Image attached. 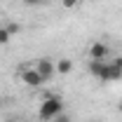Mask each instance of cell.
<instances>
[{
	"label": "cell",
	"mask_w": 122,
	"mask_h": 122,
	"mask_svg": "<svg viewBox=\"0 0 122 122\" xmlns=\"http://www.w3.org/2000/svg\"><path fill=\"white\" fill-rule=\"evenodd\" d=\"M92 75L101 82H113V80H122V68L115 66L113 61H106V59H89V66H87Z\"/></svg>",
	"instance_id": "cell-1"
},
{
	"label": "cell",
	"mask_w": 122,
	"mask_h": 122,
	"mask_svg": "<svg viewBox=\"0 0 122 122\" xmlns=\"http://www.w3.org/2000/svg\"><path fill=\"white\" fill-rule=\"evenodd\" d=\"M63 113V99L56 96V94H49L42 99V103H40V110H38V117L42 122H52L56 115Z\"/></svg>",
	"instance_id": "cell-2"
},
{
	"label": "cell",
	"mask_w": 122,
	"mask_h": 122,
	"mask_svg": "<svg viewBox=\"0 0 122 122\" xmlns=\"http://www.w3.org/2000/svg\"><path fill=\"white\" fill-rule=\"evenodd\" d=\"M19 73H21V82H24L26 87H33V89H35V87H42V85H45V80L40 77V73H38L33 66H21Z\"/></svg>",
	"instance_id": "cell-3"
},
{
	"label": "cell",
	"mask_w": 122,
	"mask_h": 122,
	"mask_svg": "<svg viewBox=\"0 0 122 122\" xmlns=\"http://www.w3.org/2000/svg\"><path fill=\"white\" fill-rule=\"evenodd\" d=\"M33 68L40 73V77H42L45 82H49V80L54 77V73H56V68H54V61L47 59V56H45V59H38L35 63H33Z\"/></svg>",
	"instance_id": "cell-4"
},
{
	"label": "cell",
	"mask_w": 122,
	"mask_h": 122,
	"mask_svg": "<svg viewBox=\"0 0 122 122\" xmlns=\"http://www.w3.org/2000/svg\"><path fill=\"white\" fill-rule=\"evenodd\" d=\"M108 52H110V49H108V45L106 42H99V40H96V42H92L89 45V59H106L108 56Z\"/></svg>",
	"instance_id": "cell-5"
},
{
	"label": "cell",
	"mask_w": 122,
	"mask_h": 122,
	"mask_svg": "<svg viewBox=\"0 0 122 122\" xmlns=\"http://www.w3.org/2000/svg\"><path fill=\"white\" fill-rule=\"evenodd\" d=\"M54 68H56L59 75H68V73L73 71V61L71 59H59L56 63H54Z\"/></svg>",
	"instance_id": "cell-6"
},
{
	"label": "cell",
	"mask_w": 122,
	"mask_h": 122,
	"mask_svg": "<svg viewBox=\"0 0 122 122\" xmlns=\"http://www.w3.org/2000/svg\"><path fill=\"white\" fill-rule=\"evenodd\" d=\"M10 40H12V33H10V28H7V26H5V28L0 26V45H7Z\"/></svg>",
	"instance_id": "cell-7"
},
{
	"label": "cell",
	"mask_w": 122,
	"mask_h": 122,
	"mask_svg": "<svg viewBox=\"0 0 122 122\" xmlns=\"http://www.w3.org/2000/svg\"><path fill=\"white\" fill-rule=\"evenodd\" d=\"M49 0H24V5H28V7H45Z\"/></svg>",
	"instance_id": "cell-8"
},
{
	"label": "cell",
	"mask_w": 122,
	"mask_h": 122,
	"mask_svg": "<svg viewBox=\"0 0 122 122\" xmlns=\"http://www.w3.org/2000/svg\"><path fill=\"white\" fill-rule=\"evenodd\" d=\"M80 2H82V0H61V5H63L66 10H73V7H77V5H80Z\"/></svg>",
	"instance_id": "cell-9"
},
{
	"label": "cell",
	"mask_w": 122,
	"mask_h": 122,
	"mask_svg": "<svg viewBox=\"0 0 122 122\" xmlns=\"http://www.w3.org/2000/svg\"><path fill=\"white\" fill-rule=\"evenodd\" d=\"M52 122H71V115H66V113H61V115H56Z\"/></svg>",
	"instance_id": "cell-10"
},
{
	"label": "cell",
	"mask_w": 122,
	"mask_h": 122,
	"mask_svg": "<svg viewBox=\"0 0 122 122\" xmlns=\"http://www.w3.org/2000/svg\"><path fill=\"white\" fill-rule=\"evenodd\" d=\"M113 63H115V66H120V68H122V56H115V59H113Z\"/></svg>",
	"instance_id": "cell-11"
},
{
	"label": "cell",
	"mask_w": 122,
	"mask_h": 122,
	"mask_svg": "<svg viewBox=\"0 0 122 122\" xmlns=\"http://www.w3.org/2000/svg\"><path fill=\"white\" fill-rule=\"evenodd\" d=\"M117 113L122 115V101H117Z\"/></svg>",
	"instance_id": "cell-12"
},
{
	"label": "cell",
	"mask_w": 122,
	"mask_h": 122,
	"mask_svg": "<svg viewBox=\"0 0 122 122\" xmlns=\"http://www.w3.org/2000/svg\"><path fill=\"white\" fill-rule=\"evenodd\" d=\"M5 122H19L16 117H5Z\"/></svg>",
	"instance_id": "cell-13"
}]
</instances>
